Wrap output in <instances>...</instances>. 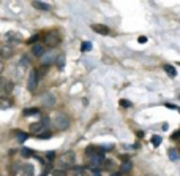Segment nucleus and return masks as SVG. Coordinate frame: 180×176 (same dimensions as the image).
Returning a JSON list of instances; mask_svg holds the SVG:
<instances>
[{
    "mask_svg": "<svg viewBox=\"0 0 180 176\" xmlns=\"http://www.w3.org/2000/svg\"><path fill=\"white\" fill-rule=\"evenodd\" d=\"M85 154L89 155V167L92 168V170H98L100 167H103L104 160V151L101 149V148H96V146H89L87 149H85Z\"/></svg>",
    "mask_w": 180,
    "mask_h": 176,
    "instance_id": "nucleus-1",
    "label": "nucleus"
},
{
    "mask_svg": "<svg viewBox=\"0 0 180 176\" xmlns=\"http://www.w3.org/2000/svg\"><path fill=\"white\" fill-rule=\"evenodd\" d=\"M58 165H60L62 170H66V168H73L74 163H76V154L73 151H66L58 157Z\"/></svg>",
    "mask_w": 180,
    "mask_h": 176,
    "instance_id": "nucleus-2",
    "label": "nucleus"
},
{
    "mask_svg": "<svg viewBox=\"0 0 180 176\" xmlns=\"http://www.w3.org/2000/svg\"><path fill=\"white\" fill-rule=\"evenodd\" d=\"M54 127L57 130H66L70 127V117L63 114V113H58V114L54 117Z\"/></svg>",
    "mask_w": 180,
    "mask_h": 176,
    "instance_id": "nucleus-3",
    "label": "nucleus"
},
{
    "mask_svg": "<svg viewBox=\"0 0 180 176\" xmlns=\"http://www.w3.org/2000/svg\"><path fill=\"white\" fill-rule=\"evenodd\" d=\"M44 46H49V48H57L60 45V35L57 32H48L44 35Z\"/></svg>",
    "mask_w": 180,
    "mask_h": 176,
    "instance_id": "nucleus-4",
    "label": "nucleus"
},
{
    "mask_svg": "<svg viewBox=\"0 0 180 176\" xmlns=\"http://www.w3.org/2000/svg\"><path fill=\"white\" fill-rule=\"evenodd\" d=\"M38 81H40V75H38V70H30V75H29V81H27V89L30 92H35L38 86Z\"/></svg>",
    "mask_w": 180,
    "mask_h": 176,
    "instance_id": "nucleus-5",
    "label": "nucleus"
},
{
    "mask_svg": "<svg viewBox=\"0 0 180 176\" xmlns=\"http://www.w3.org/2000/svg\"><path fill=\"white\" fill-rule=\"evenodd\" d=\"M46 126H48V117H44L43 121H40V122H37V124H32V126H30V132H32V133H38V135H40V132Z\"/></svg>",
    "mask_w": 180,
    "mask_h": 176,
    "instance_id": "nucleus-6",
    "label": "nucleus"
},
{
    "mask_svg": "<svg viewBox=\"0 0 180 176\" xmlns=\"http://www.w3.org/2000/svg\"><path fill=\"white\" fill-rule=\"evenodd\" d=\"M13 54H14V48H13V46H10V45L2 46V59H3V60H8L10 57H13Z\"/></svg>",
    "mask_w": 180,
    "mask_h": 176,
    "instance_id": "nucleus-7",
    "label": "nucleus"
},
{
    "mask_svg": "<svg viewBox=\"0 0 180 176\" xmlns=\"http://www.w3.org/2000/svg\"><path fill=\"white\" fill-rule=\"evenodd\" d=\"M57 59H58V56H54V54H44L43 59H41V65L43 67H48V65L57 62Z\"/></svg>",
    "mask_w": 180,
    "mask_h": 176,
    "instance_id": "nucleus-8",
    "label": "nucleus"
},
{
    "mask_svg": "<svg viewBox=\"0 0 180 176\" xmlns=\"http://www.w3.org/2000/svg\"><path fill=\"white\" fill-rule=\"evenodd\" d=\"M92 29L95 30L96 33H101V35H111V29L103 24H92Z\"/></svg>",
    "mask_w": 180,
    "mask_h": 176,
    "instance_id": "nucleus-9",
    "label": "nucleus"
},
{
    "mask_svg": "<svg viewBox=\"0 0 180 176\" xmlns=\"http://www.w3.org/2000/svg\"><path fill=\"white\" fill-rule=\"evenodd\" d=\"M21 175L22 176H35V167L32 163H25V165L21 168Z\"/></svg>",
    "mask_w": 180,
    "mask_h": 176,
    "instance_id": "nucleus-10",
    "label": "nucleus"
},
{
    "mask_svg": "<svg viewBox=\"0 0 180 176\" xmlns=\"http://www.w3.org/2000/svg\"><path fill=\"white\" fill-rule=\"evenodd\" d=\"M32 53H33V56H37V57H43L44 56V46L40 45V43H37V45H33Z\"/></svg>",
    "mask_w": 180,
    "mask_h": 176,
    "instance_id": "nucleus-11",
    "label": "nucleus"
},
{
    "mask_svg": "<svg viewBox=\"0 0 180 176\" xmlns=\"http://www.w3.org/2000/svg\"><path fill=\"white\" fill-rule=\"evenodd\" d=\"M13 133H14V136H16V141H18V143H21V144L24 143L27 138H29V135H27L25 132H21V130H14Z\"/></svg>",
    "mask_w": 180,
    "mask_h": 176,
    "instance_id": "nucleus-12",
    "label": "nucleus"
},
{
    "mask_svg": "<svg viewBox=\"0 0 180 176\" xmlns=\"http://www.w3.org/2000/svg\"><path fill=\"white\" fill-rule=\"evenodd\" d=\"M6 40H10V41H14V43H19V41H22V38H21V35L16 33V32H8L6 33Z\"/></svg>",
    "mask_w": 180,
    "mask_h": 176,
    "instance_id": "nucleus-13",
    "label": "nucleus"
},
{
    "mask_svg": "<svg viewBox=\"0 0 180 176\" xmlns=\"http://www.w3.org/2000/svg\"><path fill=\"white\" fill-rule=\"evenodd\" d=\"M22 116L29 117V116H40V109L38 108H27L22 111Z\"/></svg>",
    "mask_w": 180,
    "mask_h": 176,
    "instance_id": "nucleus-14",
    "label": "nucleus"
},
{
    "mask_svg": "<svg viewBox=\"0 0 180 176\" xmlns=\"http://www.w3.org/2000/svg\"><path fill=\"white\" fill-rule=\"evenodd\" d=\"M114 165H115V162L112 159H106V160H104V163H103V167H101V170L111 171V170H114Z\"/></svg>",
    "mask_w": 180,
    "mask_h": 176,
    "instance_id": "nucleus-15",
    "label": "nucleus"
},
{
    "mask_svg": "<svg viewBox=\"0 0 180 176\" xmlns=\"http://www.w3.org/2000/svg\"><path fill=\"white\" fill-rule=\"evenodd\" d=\"M167 155H169V159L172 160V162H177V160L180 159V154L177 149H174V148H171L169 151H167Z\"/></svg>",
    "mask_w": 180,
    "mask_h": 176,
    "instance_id": "nucleus-16",
    "label": "nucleus"
},
{
    "mask_svg": "<svg viewBox=\"0 0 180 176\" xmlns=\"http://www.w3.org/2000/svg\"><path fill=\"white\" fill-rule=\"evenodd\" d=\"M164 72H166L171 78H175V76H177V70H175V67H172V65H169V64L164 65Z\"/></svg>",
    "mask_w": 180,
    "mask_h": 176,
    "instance_id": "nucleus-17",
    "label": "nucleus"
},
{
    "mask_svg": "<svg viewBox=\"0 0 180 176\" xmlns=\"http://www.w3.org/2000/svg\"><path fill=\"white\" fill-rule=\"evenodd\" d=\"M41 100H43V103H44L46 106H54V103H56V99H54V95H44Z\"/></svg>",
    "mask_w": 180,
    "mask_h": 176,
    "instance_id": "nucleus-18",
    "label": "nucleus"
},
{
    "mask_svg": "<svg viewBox=\"0 0 180 176\" xmlns=\"http://www.w3.org/2000/svg\"><path fill=\"white\" fill-rule=\"evenodd\" d=\"M0 106H2V109H6V108H10V106H13V100L8 99V97H2V103H0Z\"/></svg>",
    "mask_w": 180,
    "mask_h": 176,
    "instance_id": "nucleus-19",
    "label": "nucleus"
},
{
    "mask_svg": "<svg viewBox=\"0 0 180 176\" xmlns=\"http://www.w3.org/2000/svg\"><path fill=\"white\" fill-rule=\"evenodd\" d=\"M33 6L38 10H44V11L51 10V5H48V3H44V2H33Z\"/></svg>",
    "mask_w": 180,
    "mask_h": 176,
    "instance_id": "nucleus-20",
    "label": "nucleus"
},
{
    "mask_svg": "<svg viewBox=\"0 0 180 176\" xmlns=\"http://www.w3.org/2000/svg\"><path fill=\"white\" fill-rule=\"evenodd\" d=\"M131 168H133L131 162H123V163H122V167H120V171H122V175H123V173H130Z\"/></svg>",
    "mask_w": 180,
    "mask_h": 176,
    "instance_id": "nucleus-21",
    "label": "nucleus"
},
{
    "mask_svg": "<svg viewBox=\"0 0 180 176\" xmlns=\"http://www.w3.org/2000/svg\"><path fill=\"white\" fill-rule=\"evenodd\" d=\"M29 65H30V59L27 57V56H22L21 60H19V67L24 68V67H29Z\"/></svg>",
    "mask_w": 180,
    "mask_h": 176,
    "instance_id": "nucleus-22",
    "label": "nucleus"
},
{
    "mask_svg": "<svg viewBox=\"0 0 180 176\" xmlns=\"http://www.w3.org/2000/svg\"><path fill=\"white\" fill-rule=\"evenodd\" d=\"M92 48H93V45L90 41H84L82 46H81V51L82 53H89V51H92Z\"/></svg>",
    "mask_w": 180,
    "mask_h": 176,
    "instance_id": "nucleus-23",
    "label": "nucleus"
},
{
    "mask_svg": "<svg viewBox=\"0 0 180 176\" xmlns=\"http://www.w3.org/2000/svg\"><path fill=\"white\" fill-rule=\"evenodd\" d=\"M161 141H163V138L160 135H152V144H153L155 148H158L160 144H161Z\"/></svg>",
    "mask_w": 180,
    "mask_h": 176,
    "instance_id": "nucleus-24",
    "label": "nucleus"
},
{
    "mask_svg": "<svg viewBox=\"0 0 180 176\" xmlns=\"http://www.w3.org/2000/svg\"><path fill=\"white\" fill-rule=\"evenodd\" d=\"M56 64H57V68H58V70L63 68V67H65V56H58V59H57Z\"/></svg>",
    "mask_w": 180,
    "mask_h": 176,
    "instance_id": "nucleus-25",
    "label": "nucleus"
},
{
    "mask_svg": "<svg viewBox=\"0 0 180 176\" xmlns=\"http://www.w3.org/2000/svg\"><path fill=\"white\" fill-rule=\"evenodd\" d=\"M119 105H120L122 108H131V106H133V103H131L130 100H127V99H122V100L119 101Z\"/></svg>",
    "mask_w": 180,
    "mask_h": 176,
    "instance_id": "nucleus-26",
    "label": "nucleus"
},
{
    "mask_svg": "<svg viewBox=\"0 0 180 176\" xmlns=\"http://www.w3.org/2000/svg\"><path fill=\"white\" fill-rule=\"evenodd\" d=\"M21 154L24 155L25 159H29V157H32V155H33V152L30 151L29 148H22V149H21Z\"/></svg>",
    "mask_w": 180,
    "mask_h": 176,
    "instance_id": "nucleus-27",
    "label": "nucleus"
},
{
    "mask_svg": "<svg viewBox=\"0 0 180 176\" xmlns=\"http://www.w3.org/2000/svg\"><path fill=\"white\" fill-rule=\"evenodd\" d=\"M40 140H49V138H52V132H43V133L40 135H37Z\"/></svg>",
    "mask_w": 180,
    "mask_h": 176,
    "instance_id": "nucleus-28",
    "label": "nucleus"
},
{
    "mask_svg": "<svg viewBox=\"0 0 180 176\" xmlns=\"http://www.w3.org/2000/svg\"><path fill=\"white\" fill-rule=\"evenodd\" d=\"M38 40H40V35H38V33H35L33 37H30L29 40H27V45H33V43L37 45V41H38Z\"/></svg>",
    "mask_w": 180,
    "mask_h": 176,
    "instance_id": "nucleus-29",
    "label": "nucleus"
},
{
    "mask_svg": "<svg viewBox=\"0 0 180 176\" xmlns=\"http://www.w3.org/2000/svg\"><path fill=\"white\" fill-rule=\"evenodd\" d=\"M52 176H66V171L62 168H57V170H52Z\"/></svg>",
    "mask_w": 180,
    "mask_h": 176,
    "instance_id": "nucleus-30",
    "label": "nucleus"
},
{
    "mask_svg": "<svg viewBox=\"0 0 180 176\" xmlns=\"http://www.w3.org/2000/svg\"><path fill=\"white\" fill-rule=\"evenodd\" d=\"M46 159L49 160V163H52L54 159H56V152H54V151H49L48 154H46Z\"/></svg>",
    "mask_w": 180,
    "mask_h": 176,
    "instance_id": "nucleus-31",
    "label": "nucleus"
},
{
    "mask_svg": "<svg viewBox=\"0 0 180 176\" xmlns=\"http://www.w3.org/2000/svg\"><path fill=\"white\" fill-rule=\"evenodd\" d=\"M82 171H84V167H76V168L73 170V175H74V176H81Z\"/></svg>",
    "mask_w": 180,
    "mask_h": 176,
    "instance_id": "nucleus-32",
    "label": "nucleus"
},
{
    "mask_svg": "<svg viewBox=\"0 0 180 176\" xmlns=\"http://www.w3.org/2000/svg\"><path fill=\"white\" fill-rule=\"evenodd\" d=\"M171 138H172V140H180V130H175L174 133L171 135Z\"/></svg>",
    "mask_w": 180,
    "mask_h": 176,
    "instance_id": "nucleus-33",
    "label": "nucleus"
},
{
    "mask_svg": "<svg viewBox=\"0 0 180 176\" xmlns=\"http://www.w3.org/2000/svg\"><path fill=\"white\" fill-rule=\"evenodd\" d=\"M90 176H101V171H100V170H93Z\"/></svg>",
    "mask_w": 180,
    "mask_h": 176,
    "instance_id": "nucleus-34",
    "label": "nucleus"
},
{
    "mask_svg": "<svg viewBox=\"0 0 180 176\" xmlns=\"http://www.w3.org/2000/svg\"><path fill=\"white\" fill-rule=\"evenodd\" d=\"M166 108H171V109H179L175 105H172V103H166Z\"/></svg>",
    "mask_w": 180,
    "mask_h": 176,
    "instance_id": "nucleus-35",
    "label": "nucleus"
},
{
    "mask_svg": "<svg viewBox=\"0 0 180 176\" xmlns=\"http://www.w3.org/2000/svg\"><path fill=\"white\" fill-rule=\"evenodd\" d=\"M146 41H147V37H144V35L139 37V43H146Z\"/></svg>",
    "mask_w": 180,
    "mask_h": 176,
    "instance_id": "nucleus-36",
    "label": "nucleus"
},
{
    "mask_svg": "<svg viewBox=\"0 0 180 176\" xmlns=\"http://www.w3.org/2000/svg\"><path fill=\"white\" fill-rule=\"evenodd\" d=\"M111 176H122V171H115V173H114V171H112V173H111Z\"/></svg>",
    "mask_w": 180,
    "mask_h": 176,
    "instance_id": "nucleus-37",
    "label": "nucleus"
},
{
    "mask_svg": "<svg viewBox=\"0 0 180 176\" xmlns=\"http://www.w3.org/2000/svg\"><path fill=\"white\" fill-rule=\"evenodd\" d=\"M167 128H169V124L164 122V124H163V130H167Z\"/></svg>",
    "mask_w": 180,
    "mask_h": 176,
    "instance_id": "nucleus-38",
    "label": "nucleus"
},
{
    "mask_svg": "<svg viewBox=\"0 0 180 176\" xmlns=\"http://www.w3.org/2000/svg\"><path fill=\"white\" fill-rule=\"evenodd\" d=\"M147 176H156V175H152V173H150V175H147Z\"/></svg>",
    "mask_w": 180,
    "mask_h": 176,
    "instance_id": "nucleus-39",
    "label": "nucleus"
},
{
    "mask_svg": "<svg viewBox=\"0 0 180 176\" xmlns=\"http://www.w3.org/2000/svg\"><path fill=\"white\" fill-rule=\"evenodd\" d=\"M179 113H180V108H179Z\"/></svg>",
    "mask_w": 180,
    "mask_h": 176,
    "instance_id": "nucleus-40",
    "label": "nucleus"
}]
</instances>
